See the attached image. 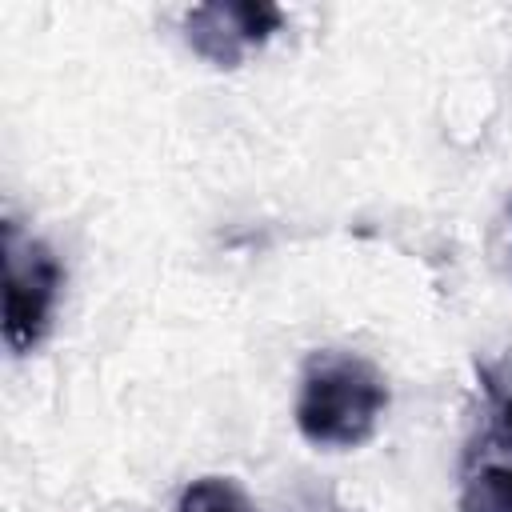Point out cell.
I'll use <instances>...</instances> for the list:
<instances>
[{
    "label": "cell",
    "mask_w": 512,
    "mask_h": 512,
    "mask_svg": "<svg viewBox=\"0 0 512 512\" xmlns=\"http://www.w3.org/2000/svg\"><path fill=\"white\" fill-rule=\"evenodd\" d=\"M384 408L388 380L372 360L340 348L308 356L296 396V428L308 444L360 448L364 440H372Z\"/></svg>",
    "instance_id": "6da1fadb"
},
{
    "label": "cell",
    "mask_w": 512,
    "mask_h": 512,
    "mask_svg": "<svg viewBox=\"0 0 512 512\" xmlns=\"http://www.w3.org/2000/svg\"><path fill=\"white\" fill-rule=\"evenodd\" d=\"M0 260H4V344L12 352H32L52 324V308L64 284L56 252L28 236L12 216L0 224Z\"/></svg>",
    "instance_id": "7a4b0ae2"
},
{
    "label": "cell",
    "mask_w": 512,
    "mask_h": 512,
    "mask_svg": "<svg viewBox=\"0 0 512 512\" xmlns=\"http://www.w3.org/2000/svg\"><path fill=\"white\" fill-rule=\"evenodd\" d=\"M284 24V12L264 0H224V4H200L184 20V36L196 56H204L212 68H236L252 48H260L276 28Z\"/></svg>",
    "instance_id": "3957f363"
},
{
    "label": "cell",
    "mask_w": 512,
    "mask_h": 512,
    "mask_svg": "<svg viewBox=\"0 0 512 512\" xmlns=\"http://www.w3.org/2000/svg\"><path fill=\"white\" fill-rule=\"evenodd\" d=\"M176 512H256L248 492L228 476H200L180 492Z\"/></svg>",
    "instance_id": "277c9868"
},
{
    "label": "cell",
    "mask_w": 512,
    "mask_h": 512,
    "mask_svg": "<svg viewBox=\"0 0 512 512\" xmlns=\"http://www.w3.org/2000/svg\"><path fill=\"white\" fill-rule=\"evenodd\" d=\"M460 512H512V464H484L460 488Z\"/></svg>",
    "instance_id": "5b68a950"
},
{
    "label": "cell",
    "mask_w": 512,
    "mask_h": 512,
    "mask_svg": "<svg viewBox=\"0 0 512 512\" xmlns=\"http://www.w3.org/2000/svg\"><path fill=\"white\" fill-rule=\"evenodd\" d=\"M488 392H492V400L500 404V416H496V436H500L504 444H512V396H504L496 384H488Z\"/></svg>",
    "instance_id": "8992f818"
}]
</instances>
